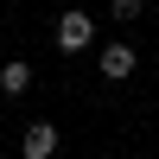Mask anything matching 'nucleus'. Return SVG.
I'll list each match as a JSON object with an SVG mask.
<instances>
[{
	"label": "nucleus",
	"instance_id": "obj_1",
	"mask_svg": "<svg viewBox=\"0 0 159 159\" xmlns=\"http://www.w3.org/2000/svg\"><path fill=\"white\" fill-rule=\"evenodd\" d=\"M51 38H57V51H83L89 38H96V25H89V13H64Z\"/></svg>",
	"mask_w": 159,
	"mask_h": 159
},
{
	"label": "nucleus",
	"instance_id": "obj_2",
	"mask_svg": "<svg viewBox=\"0 0 159 159\" xmlns=\"http://www.w3.org/2000/svg\"><path fill=\"white\" fill-rule=\"evenodd\" d=\"M19 153L25 159H51V153H57V127H51V121H32L19 134Z\"/></svg>",
	"mask_w": 159,
	"mask_h": 159
},
{
	"label": "nucleus",
	"instance_id": "obj_3",
	"mask_svg": "<svg viewBox=\"0 0 159 159\" xmlns=\"http://www.w3.org/2000/svg\"><path fill=\"white\" fill-rule=\"evenodd\" d=\"M102 76H108V83H121V76H134V45H121V38H115V45H102Z\"/></svg>",
	"mask_w": 159,
	"mask_h": 159
},
{
	"label": "nucleus",
	"instance_id": "obj_4",
	"mask_svg": "<svg viewBox=\"0 0 159 159\" xmlns=\"http://www.w3.org/2000/svg\"><path fill=\"white\" fill-rule=\"evenodd\" d=\"M0 89H7V96H19V89H32V70H25L19 57H13V64H0Z\"/></svg>",
	"mask_w": 159,
	"mask_h": 159
},
{
	"label": "nucleus",
	"instance_id": "obj_5",
	"mask_svg": "<svg viewBox=\"0 0 159 159\" xmlns=\"http://www.w3.org/2000/svg\"><path fill=\"white\" fill-rule=\"evenodd\" d=\"M115 19H140V0H115Z\"/></svg>",
	"mask_w": 159,
	"mask_h": 159
}]
</instances>
